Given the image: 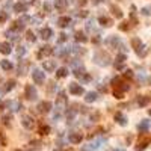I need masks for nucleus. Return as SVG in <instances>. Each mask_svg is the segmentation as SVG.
Listing matches in <instances>:
<instances>
[{
  "instance_id": "obj_11",
  "label": "nucleus",
  "mask_w": 151,
  "mask_h": 151,
  "mask_svg": "<svg viewBox=\"0 0 151 151\" xmlns=\"http://www.w3.org/2000/svg\"><path fill=\"white\" fill-rule=\"evenodd\" d=\"M39 35H41V38H42V39H50V38H51V35H53V30H51L50 27H44V29H41Z\"/></svg>"
},
{
  "instance_id": "obj_9",
  "label": "nucleus",
  "mask_w": 151,
  "mask_h": 151,
  "mask_svg": "<svg viewBox=\"0 0 151 151\" xmlns=\"http://www.w3.org/2000/svg\"><path fill=\"white\" fill-rule=\"evenodd\" d=\"M38 110L41 112V113H44V112H50L51 110V103L50 101H42V103H39V106H38Z\"/></svg>"
},
{
  "instance_id": "obj_23",
  "label": "nucleus",
  "mask_w": 151,
  "mask_h": 151,
  "mask_svg": "<svg viewBox=\"0 0 151 151\" xmlns=\"http://www.w3.org/2000/svg\"><path fill=\"white\" fill-rule=\"evenodd\" d=\"M23 29H24V24H21L20 21H15L11 26V32H18V30H23Z\"/></svg>"
},
{
  "instance_id": "obj_48",
  "label": "nucleus",
  "mask_w": 151,
  "mask_h": 151,
  "mask_svg": "<svg viewBox=\"0 0 151 151\" xmlns=\"http://www.w3.org/2000/svg\"><path fill=\"white\" fill-rule=\"evenodd\" d=\"M79 3H80V5H85V3H86V0H79Z\"/></svg>"
},
{
  "instance_id": "obj_19",
  "label": "nucleus",
  "mask_w": 151,
  "mask_h": 151,
  "mask_svg": "<svg viewBox=\"0 0 151 151\" xmlns=\"http://www.w3.org/2000/svg\"><path fill=\"white\" fill-rule=\"evenodd\" d=\"M98 23H100L101 26H104V27H110V26H112V20L107 18V17H100Z\"/></svg>"
},
{
  "instance_id": "obj_16",
  "label": "nucleus",
  "mask_w": 151,
  "mask_h": 151,
  "mask_svg": "<svg viewBox=\"0 0 151 151\" xmlns=\"http://www.w3.org/2000/svg\"><path fill=\"white\" fill-rule=\"evenodd\" d=\"M70 23H71L70 17H60V18L58 20V24L60 26V27H67V26H70Z\"/></svg>"
},
{
  "instance_id": "obj_52",
  "label": "nucleus",
  "mask_w": 151,
  "mask_h": 151,
  "mask_svg": "<svg viewBox=\"0 0 151 151\" xmlns=\"http://www.w3.org/2000/svg\"><path fill=\"white\" fill-rule=\"evenodd\" d=\"M150 115H151V109H150Z\"/></svg>"
},
{
  "instance_id": "obj_13",
  "label": "nucleus",
  "mask_w": 151,
  "mask_h": 151,
  "mask_svg": "<svg viewBox=\"0 0 151 151\" xmlns=\"http://www.w3.org/2000/svg\"><path fill=\"white\" fill-rule=\"evenodd\" d=\"M14 11L15 12H26L27 11V5L23 3V2H18V3L14 5Z\"/></svg>"
},
{
  "instance_id": "obj_7",
  "label": "nucleus",
  "mask_w": 151,
  "mask_h": 151,
  "mask_svg": "<svg viewBox=\"0 0 151 151\" xmlns=\"http://www.w3.org/2000/svg\"><path fill=\"white\" fill-rule=\"evenodd\" d=\"M82 139H83V136H82V133H70L68 135V140H70V144H80L82 142Z\"/></svg>"
},
{
  "instance_id": "obj_5",
  "label": "nucleus",
  "mask_w": 151,
  "mask_h": 151,
  "mask_svg": "<svg viewBox=\"0 0 151 151\" xmlns=\"http://www.w3.org/2000/svg\"><path fill=\"white\" fill-rule=\"evenodd\" d=\"M68 89H70V94H73V95H82L85 92L82 85H77V83H70Z\"/></svg>"
},
{
  "instance_id": "obj_42",
  "label": "nucleus",
  "mask_w": 151,
  "mask_h": 151,
  "mask_svg": "<svg viewBox=\"0 0 151 151\" xmlns=\"http://www.w3.org/2000/svg\"><path fill=\"white\" fill-rule=\"evenodd\" d=\"M9 121H11V115H8V117H3V122L6 124V126L9 124Z\"/></svg>"
},
{
  "instance_id": "obj_24",
  "label": "nucleus",
  "mask_w": 151,
  "mask_h": 151,
  "mask_svg": "<svg viewBox=\"0 0 151 151\" xmlns=\"http://www.w3.org/2000/svg\"><path fill=\"white\" fill-rule=\"evenodd\" d=\"M55 8H58V9H65L67 0H55Z\"/></svg>"
},
{
  "instance_id": "obj_27",
  "label": "nucleus",
  "mask_w": 151,
  "mask_h": 151,
  "mask_svg": "<svg viewBox=\"0 0 151 151\" xmlns=\"http://www.w3.org/2000/svg\"><path fill=\"white\" fill-rule=\"evenodd\" d=\"M14 86H15V80H8L6 86L3 88V92H8V91H11V89H14Z\"/></svg>"
},
{
  "instance_id": "obj_15",
  "label": "nucleus",
  "mask_w": 151,
  "mask_h": 151,
  "mask_svg": "<svg viewBox=\"0 0 151 151\" xmlns=\"http://www.w3.org/2000/svg\"><path fill=\"white\" fill-rule=\"evenodd\" d=\"M115 119H117V122L119 124V126H126V124H127V118L124 117L121 112H118L117 115H115Z\"/></svg>"
},
{
  "instance_id": "obj_46",
  "label": "nucleus",
  "mask_w": 151,
  "mask_h": 151,
  "mask_svg": "<svg viewBox=\"0 0 151 151\" xmlns=\"http://www.w3.org/2000/svg\"><path fill=\"white\" fill-rule=\"evenodd\" d=\"M24 53H26V50H24V47H21V48L18 50V55H24Z\"/></svg>"
},
{
  "instance_id": "obj_3",
  "label": "nucleus",
  "mask_w": 151,
  "mask_h": 151,
  "mask_svg": "<svg viewBox=\"0 0 151 151\" xmlns=\"http://www.w3.org/2000/svg\"><path fill=\"white\" fill-rule=\"evenodd\" d=\"M32 77H33V82H35V83L41 85V83L44 82V79H46V73H42L41 70H33Z\"/></svg>"
},
{
  "instance_id": "obj_45",
  "label": "nucleus",
  "mask_w": 151,
  "mask_h": 151,
  "mask_svg": "<svg viewBox=\"0 0 151 151\" xmlns=\"http://www.w3.org/2000/svg\"><path fill=\"white\" fill-rule=\"evenodd\" d=\"M79 15H80V17H88V11H82V12H79Z\"/></svg>"
},
{
  "instance_id": "obj_35",
  "label": "nucleus",
  "mask_w": 151,
  "mask_h": 151,
  "mask_svg": "<svg viewBox=\"0 0 151 151\" xmlns=\"http://www.w3.org/2000/svg\"><path fill=\"white\" fill-rule=\"evenodd\" d=\"M26 35H27V39H29L30 42H33L35 39H37V38H35V33H33L32 30H27V33H26Z\"/></svg>"
},
{
  "instance_id": "obj_39",
  "label": "nucleus",
  "mask_w": 151,
  "mask_h": 151,
  "mask_svg": "<svg viewBox=\"0 0 151 151\" xmlns=\"http://www.w3.org/2000/svg\"><path fill=\"white\" fill-rule=\"evenodd\" d=\"M89 80H91V76L85 73V74H83V79H82V82H89Z\"/></svg>"
},
{
  "instance_id": "obj_22",
  "label": "nucleus",
  "mask_w": 151,
  "mask_h": 151,
  "mask_svg": "<svg viewBox=\"0 0 151 151\" xmlns=\"http://www.w3.org/2000/svg\"><path fill=\"white\" fill-rule=\"evenodd\" d=\"M151 101V98H150V97H139V98H138V104L140 106V107H144V106H147L148 103Z\"/></svg>"
},
{
  "instance_id": "obj_40",
  "label": "nucleus",
  "mask_w": 151,
  "mask_h": 151,
  "mask_svg": "<svg viewBox=\"0 0 151 151\" xmlns=\"http://www.w3.org/2000/svg\"><path fill=\"white\" fill-rule=\"evenodd\" d=\"M44 11H46V12H50V11H51L50 3H44Z\"/></svg>"
},
{
  "instance_id": "obj_18",
  "label": "nucleus",
  "mask_w": 151,
  "mask_h": 151,
  "mask_svg": "<svg viewBox=\"0 0 151 151\" xmlns=\"http://www.w3.org/2000/svg\"><path fill=\"white\" fill-rule=\"evenodd\" d=\"M0 67H2L5 71H11L12 68H14V65L11 64L9 60H6V59H3V60H0Z\"/></svg>"
},
{
  "instance_id": "obj_17",
  "label": "nucleus",
  "mask_w": 151,
  "mask_h": 151,
  "mask_svg": "<svg viewBox=\"0 0 151 151\" xmlns=\"http://www.w3.org/2000/svg\"><path fill=\"white\" fill-rule=\"evenodd\" d=\"M55 68H56L55 60H44V70L46 71H53Z\"/></svg>"
},
{
  "instance_id": "obj_36",
  "label": "nucleus",
  "mask_w": 151,
  "mask_h": 151,
  "mask_svg": "<svg viewBox=\"0 0 151 151\" xmlns=\"http://www.w3.org/2000/svg\"><path fill=\"white\" fill-rule=\"evenodd\" d=\"M8 20V14L6 12H0V23H5Z\"/></svg>"
},
{
  "instance_id": "obj_20",
  "label": "nucleus",
  "mask_w": 151,
  "mask_h": 151,
  "mask_svg": "<svg viewBox=\"0 0 151 151\" xmlns=\"http://www.w3.org/2000/svg\"><path fill=\"white\" fill-rule=\"evenodd\" d=\"M68 76V70L67 68H58V71H56V77L58 79H64V77H67Z\"/></svg>"
},
{
  "instance_id": "obj_53",
  "label": "nucleus",
  "mask_w": 151,
  "mask_h": 151,
  "mask_svg": "<svg viewBox=\"0 0 151 151\" xmlns=\"http://www.w3.org/2000/svg\"><path fill=\"white\" fill-rule=\"evenodd\" d=\"M0 82H2V77H0Z\"/></svg>"
},
{
  "instance_id": "obj_6",
  "label": "nucleus",
  "mask_w": 151,
  "mask_h": 151,
  "mask_svg": "<svg viewBox=\"0 0 151 151\" xmlns=\"http://www.w3.org/2000/svg\"><path fill=\"white\" fill-rule=\"evenodd\" d=\"M21 124H23V127L24 129H27V130H32L33 129V126H35V121H33V118L32 117H23L21 118Z\"/></svg>"
},
{
  "instance_id": "obj_49",
  "label": "nucleus",
  "mask_w": 151,
  "mask_h": 151,
  "mask_svg": "<svg viewBox=\"0 0 151 151\" xmlns=\"http://www.w3.org/2000/svg\"><path fill=\"white\" fill-rule=\"evenodd\" d=\"M2 110H3V103L0 101V112H2Z\"/></svg>"
},
{
  "instance_id": "obj_25",
  "label": "nucleus",
  "mask_w": 151,
  "mask_h": 151,
  "mask_svg": "<svg viewBox=\"0 0 151 151\" xmlns=\"http://www.w3.org/2000/svg\"><path fill=\"white\" fill-rule=\"evenodd\" d=\"M110 11L113 12V15H115V17H118V18H121V17H122V12H121V9H119L118 6L112 5V6H110Z\"/></svg>"
},
{
  "instance_id": "obj_28",
  "label": "nucleus",
  "mask_w": 151,
  "mask_h": 151,
  "mask_svg": "<svg viewBox=\"0 0 151 151\" xmlns=\"http://www.w3.org/2000/svg\"><path fill=\"white\" fill-rule=\"evenodd\" d=\"M148 127H150V121H147V119H144V121H142L139 126H138V129H139L140 131H145Z\"/></svg>"
},
{
  "instance_id": "obj_31",
  "label": "nucleus",
  "mask_w": 151,
  "mask_h": 151,
  "mask_svg": "<svg viewBox=\"0 0 151 151\" xmlns=\"http://www.w3.org/2000/svg\"><path fill=\"white\" fill-rule=\"evenodd\" d=\"M107 44H110L112 47H117L118 44H119V39H118L117 37H110V38H109V41H107Z\"/></svg>"
},
{
  "instance_id": "obj_38",
  "label": "nucleus",
  "mask_w": 151,
  "mask_h": 151,
  "mask_svg": "<svg viewBox=\"0 0 151 151\" xmlns=\"http://www.w3.org/2000/svg\"><path fill=\"white\" fill-rule=\"evenodd\" d=\"M113 95L117 97V98H122V92H121V91H117V89H115V91H113Z\"/></svg>"
},
{
  "instance_id": "obj_12",
  "label": "nucleus",
  "mask_w": 151,
  "mask_h": 151,
  "mask_svg": "<svg viewBox=\"0 0 151 151\" xmlns=\"http://www.w3.org/2000/svg\"><path fill=\"white\" fill-rule=\"evenodd\" d=\"M11 44L9 42H2L0 44V53H2V55H9L11 53Z\"/></svg>"
},
{
  "instance_id": "obj_50",
  "label": "nucleus",
  "mask_w": 151,
  "mask_h": 151,
  "mask_svg": "<svg viewBox=\"0 0 151 151\" xmlns=\"http://www.w3.org/2000/svg\"><path fill=\"white\" fill-rule=\"evenodd\" d=\"M113 151H121V150H113Z\"/></svg>"
},
{
  "instance_id": "obj_34",
  "label": "nucleus",
  "mask_w": 151,
  "mask_h": 151,
  "mask_svg": "<svg viewBox=\"0 0 151 151\" xmlns=\"http://www.w3.org/2000/svg\"><path fill=\"white\" fill-rule=\"evenodd\" d=\"M76 113H77V112H76V109H71V110L68 112V121H73V119H74V117H76Z\"/></svg>"
},
{
  "instance_id": "obj_43",
  "label": "nucleus",
  "mask_w": 151,
  "mask_h": 151,
  "mask_svg": "<svg viewBox=\"0 0 151 151\" xmlns=\"http://www.w3.org/2000/svg\"><path fill=\"white\" fill-rule=\"evenodd\" d=\"M92 42H94V44H100V42H101V39H100L98 37H94V38H92Z\"/></svg>"
},
{
  "instance_id": "obj_44",
  "label": "nucleus",
  "mask_w": 151,
  "mask_h": 151,
  "mask_svg": "<svg viewBox=\"0 0 151 151\" xmlns=\"http://www.w3.org/2000/svg\"><path fill=\"white\" fill-rule=\"evenodd\" d=\"M142 14H144V15H148V14H150V9H148V8H144V9H142Z\"/></svg>"
},
{
  "instance_id": "obj_33",
  "label": "nucleus",
  "mask_w": 151,
  "mask_h": 151,
  "mask_svg": "<svg viewBox=\"0 0 151 151\" xmlns=\"http://www.w3.org/2000/svg\"><path fill=\"white\" fill-rule=\"evenodd\" d=\"M56 53H58V56H67L68 53H70V48H60V50H58Z\"/></svg>"
},
{
  "instance_id": "obj_10",
  "label": "nucleus",
  "mask_w": 151,
  "mask_h": 151,
  "mask_svg": "<svg viewBox=\"0 0 151 151\" xmlns=\"http://www.w3.org/2000/svg\"><path fill=\"white\" fill-rule=\"evenodd\" d=\"M101 142H103V140H94V142H91L88 147H85L83 151H95V150H98L100 145H101Z\"/></svg>"
},
{
  "instance_id": "obj_32",
  "label": "nucleus",
  "mask_w": 151,
  "mask_h": 151,
  "mask_svg": "<svg viewBox=\"0 0 151 151\" xmlns=\"http://www.w3.org/2000/svg\"><path fill=\"white\" fill-rule=\"evenodd\" d=\"M129 27H130V23H129V21H124V23L119 24V30H124V32H126V30H129Z\"/></svg>"
},
{
  "instance_id": "obj_21",
  "label": "nucleus",
  "mask_w": 151,
  "mask_h": 151,
  "mask_svg": "<svg viewBox=\"0 0 151 151\" xmlns=\"http://www.w3.org/2000/svg\"><path fill=\"white\" fill-rule=\"evenodd\" d=\"M76 41H77V42H86V41H88V37H86L83 32L79 30V32H76Z\"/></svg>"
},
{
  "instance_id": "obj_14",
  "label": "nucleus",
  "mask_w": 151,
  "mask_h": 151,
  "mask_svg": "<svg viewBox=\"0 0 151 151\" xmlns=\"http://www.w3.org/2000/svg\"><path fill=\"white\" fill-rule=\"evenodd\" d=\"M97 98H98V94L94 92V91H91V92H88V94H86L85 101H86V103H92V101H95Z\"/></svg>"
},
{
  "instance_id": "obj_47",
  "label": "nucleus",
  "mask_w": 151,
  "mask_h": 151,
  "mask_svg": "<svg viewBox=\"0 0 151 151\" xmlns=\"http://www.w3.org/2000/svg\"><path fill=\"white\" fill-rule=\"evenodd\" d=\"M92 3H94V5H98V3H100V0H92Z\"/></svg>"
},
{
  "instance_id": "obj_41",
  "label": "nucleus",
  "mask_w": 151,
  "mask_h": 151,
  "mask_svg": "<svg viewBox=\"0 0 151 151\" xmlns=\"http://www.w3.org/2000/svg\"><path fill=\"white\" fill-rule=\"evenodd\" d=\"M64 41H67V35L62 33V35H59V42H64Z\"/></svg>"
},
{
  "instance_id": "obj_30",
  "label": "nucleus",
  "mask_w": 151,
  "mask_h": 151,
  "mask_svg": "<svg viewBox=\"0 0 151 151\" xmlns=\"http://www.w3.org/2000/svg\"><path fill=\"white\" fill-rule=\"evenodd\" d=\"M124 60H126V55H118V56H117V62H115V67L122 65Z\"/></svg>"
},
{
  "instance_id": "obj_37",
  "label": "nucleus",
  "mask_w": 151,
  "mask_h": 151,
  "mask_svg": "<svg viewBox=\"0 0 151 151\" xmlns=\"http://www.w3.org/2000/svg\"><path fill=\"white\" fill-rule=\"evenodd\" d=\"M124 77H127V79H131V77H133V71H131V70H127L126 73H124Z\"/></svg>"
},
{
  "instance_id": "obj_4",
  "label": "nucleus",
  "mask_w": 151,
  "mask_h": 151,
  "mask_svg": "<svg viewBox=\"0 0 151 151\" xmlns=\"http://www.w3.org/2000/svg\"><path fill=\"white\" fill-rule=\"evenodd\" d=\"M37 97H38V92L33 88V85L26 86V98H27V100H37Z\"/></svg>"
},
{
  "instance_id": "obj_1",
  "label": "nucleus",
  "mask_w": 151,
  "mask_h": 151,
  "mask_svg": "<svg viewBox=\"0 0 151 151\" xmlns=\"http://www.w3.org/2000/svg\"><path fill=\"white\" fill-rule=\"evenodd\" d=\"M94 60H95V64H98L101 67H106L110 64V58L106 51H97L94 55Z\"/></svg>"
},
{
  "instance_id": "obj_2",
  "label": "nucleus",
  "mask_w": 151,
  "mask_h": 151,
  "mask_svg": "<svg viewBox=\"0 0 151 151\" xmlns=\"http://www.w3.org/2000/svg\"><path fill=\"white\" fill-rule=\"evenodd\" d=\"M56 107H58V110H59V112L65 110V107H67V97H65V94H64V92H60V94H59V97L56 98Z\"/></svg>"
},
{
  "instance_id": "obj_29",
  "label": "nucleus",
  "mask_w": 151,
  "mask_h": 151,
  "mask_svg": "<svg viewBox=\"0 0 151 151\" xmlns=\"http://www.w3.org/2000/svg\"><path fill=\"white\" fill-rule=\"evenodd\" d=\"M48 133H50V127L41 124V126H39V135H48Z\"/></svg>"
},
{
  "instance_id": "obj_8",
  "label": "nucleus",
  "mask_w": 151,
  "mask_h": 151,
  "mask_svg": "<svg viewBox=\"0 0 151 151\" xmlns=\"http://www.w3.org/2000/svg\"><path fill=\"white\" fill-rule=\"evenodd\" d=\"M53 48L51 47H48V46H44V47H41V50H39V53H38V58L39 59H42L44 56H50V55H53Z\"/></svg>"
},
{
  "instance_id": "obj_51",
  "label": "nucleus",
  "mask_w": 151,
  "mask_h": 151,
  "mask_svg": "<svg viewBox=\"0 0 151 151\" xmlns=\"http://www.w3.org/2000/svg\"><path fill=\"white\" fill-rule=\"evenodd\" d=\"M14 151H21V150H14Z\"/></svg>"
},
{
  "instance_id": "obj_26",
  "label": "nucleus",
  "mask_w": 151,
  "mask_h": 151,
  "mask_svg": "<svg viewBox=\"0 0 151 151\" xmlns=\"http://www.w3.org/2000/svg\"><path fill=\"white\" fill-rule=\"evenodd\" d=\"M131 46H133V48H135V50H139L142 47V41L139 38H133L131 39Z\"/></svg>"
}]
</instances>
